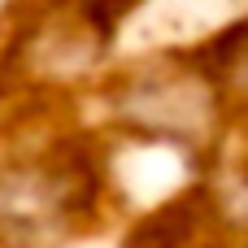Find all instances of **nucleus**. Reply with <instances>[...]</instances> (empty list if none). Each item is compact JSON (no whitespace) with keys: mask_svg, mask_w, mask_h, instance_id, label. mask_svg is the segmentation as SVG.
<instances>
[]
</instances>
